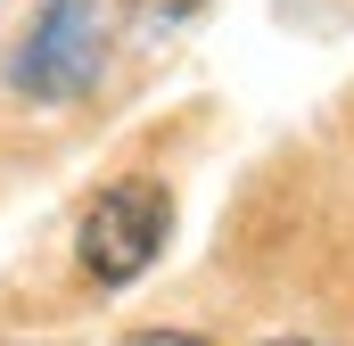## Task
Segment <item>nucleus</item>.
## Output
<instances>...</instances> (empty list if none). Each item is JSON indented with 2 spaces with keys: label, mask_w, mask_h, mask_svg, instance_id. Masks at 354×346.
Here are the masks:
<instances>
[{
  "label": "nucleus",
  "mask_w": 354,
  "mask_h": 346,
  "mask_svg": "<svg viewBox=\"0 0 354 346\" xmlns=\"http://www.w3.org/2000/svg\"><path fill=\"white\" fill-rule=\"evenodd\" d=\"M99 66H107L99 0H50V8L33 17V33L17 42L8 83L25 91V99H41V107H66V99H83V91L99 83Z\"/></svg>",
  "instance_id": "1"
},
{
  "label": "nucleus",
  "mask_w": 354,
  "mask_h": 346,
  "mask_svg": "<svg viewBox=\"0 0 354 346\" xmlns=\"http://www.w3.org/2000/svg\"><path fill=\"white\" fill-rule=\"evenodd\" d=\"M165 231H174V206H165V190L157 181H115L107 198H91L83 215V272L99 289H124V280H140L157 248H165Z\"/></svg>",
  "instance_id": "2"
},
{
  "label": "nucleus",
  "mask_w": 354,
  "mask_h": 346,
  "mask_svg": "<svg viewBox=\"0 0 354 346\" xmlns=\"http://www.w3.org/2000/svg\"><path fill=\"white\" fill-rule=\"evenodd\" d=\"M132 8H140V17H165V25H174V17H198L206 0H132Z\"/></svg>",
  "instance_id": "3"
},
{
  "label": "nucleus",
  "mask_w": 354,
  "mask_h": 346,
  "mask_svg": "<svg viewBox=\"0 0 354 346\" xmlns=\"http://www.w3.org/2000/svg\"><path fill=\"white\" fill-rule=\"evenodd\" d=\"M124 346H206V338H189V330H132Z\"/></svg>",
  "instance_id": "4"
},
{
  "label": "nucleus",
  "mask_w": 354,
  "mask_h": 346,
  "mask_svg": "<svg viewBox=\"0 0 354 346\" xmlns=\"http://www.w3.org/2000/svg\"><path fill=\"white\" fill-rule=\"evenodd\" d=\"M272 346H313V338H272Z\"/></svg>",
  "instance_id": "5"
}]
</instances>
